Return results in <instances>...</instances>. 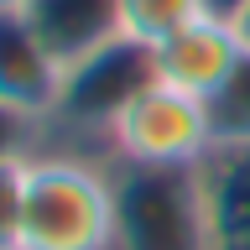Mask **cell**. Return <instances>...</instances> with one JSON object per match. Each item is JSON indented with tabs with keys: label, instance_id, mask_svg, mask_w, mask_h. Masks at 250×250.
Listing matches in <instances>:
<instances>
[{
	"label": "cell",
	"instance_id": "15",
	"mask_svg": "<svg viewBox=\"0 0 250 250\" xmlns=\"http://www.w3.org/2000/svg\"><path fill=\"white\" fill-rule=\"evenodd\" d=\"M5 5H26V0H0V11H5Z\"/></svg>",
	"mask_w": 250,
	"mask_h": 250
},
{
	"label": "cell",
	"instance_id": "1",
	"mask_svg": "<svg viewBox=\"0 0 250 250\" xmlns=\"http://www.w3.org/2000/svg\"><path fill=\"white\" fill-rule=\"evenodd\" d=\"M21 250H115V177L104 156H31Z\"/></svg>",
	"mask_w": 250,
	"mask_h": 250
},
{
	"label": "cell",
	"instance_id": "5",
	"mask_svg": "<svg viewBox=\"0 0 250 250\" xmlns=\"http://www.w3.org/2000/svg\"><path fill=\"white\" fill-rule=\"evenodd\" d=\"M62 73L68 62L47 47L26 5H5L0 11V99L47 125L62 94Z\"/></svg>",
	"mask_w": 250,
	"mask_h": 250
},
{
	"label": "cell",
	"instance_id": "6",
	"mask_svg": "<svg viewBox=\"0 0 250 250\" xmlns=\"http://www.w3.org/2000/svg\"><path fill=\"white\" fill-rule=\"evenodd\" d=\"M156 52V78L172 83V89L193 94V99H208V94L229 78V68L245 58V42L234 21H219V16H198L188 21L177 37H167Z\"/></svg>",
	"mask_w": 250,
	"mask_h": 250
},
{
	"label": "cell",
	"instance_id": "8",
	"mask_svg": "<svg viewBox=\"0 0 250 250\" xmlns=\"http://www.w3.org/2000/svg\"><path fill=\"white\" fill-rule=\"evenodd\" d=\"M198 172L214 250H250V151H214Z\"/></svg>",
	"mask_w": 250,
	"mask_h": 250
},
{
	"label": "cell",
	"instance_id": "9",
	"mask_svg": "<svg viewBox=\"0 0 250 250\" xmlns=\"http://www.w3.org/2000/svg\"><path fill=\"white\" fill-rule=\"evenodd\" d=\"M203 104H208L214 151H250V52L229 68V78Z\"/></svg>",
	"mask_w": 250,
	"mask_h": 250
},
{
	"label": "cell",
	"instance_id": "10",
	"mask_svg": "<svg viewBox=\"0 0 250 250\" xmlns=\"http://www.w3.org/2000/svg\"><path fill=\"white\" fill-rule=\"evenodd\" d=\"M198 16H203L198 0H120V31L146 47H162Z\"/></svg>",
	"mask_w": 250,
	"mask_h": 250
},
{
	"label": "cell",
	"instance_id": "14",
	"mask_svg": "<svg viewBox=\"0 0 250 250\" xmlns=\"http://www.w3.org/2000/svg\"><path fill=\"white\" fill-rule=\"evenodd\" d=\"M234 31H240V42H245V52H250V5H245V16L234 21Z\"/></svg>",
	"mask_w": 250,
	"mask_h": 250
},
{
	"label": "cell",
	"instance_id": "11",
	"mask_svg": "<svg viewBox=\"0 0 250 250\" xmlns=\"http://www.w3.org/2000/svg\"><path fill=\"white\" fill-rule=\"evenodd\" d=\"M26 177H31V156H11V162H0V250H21Z\"/></svg>",
	"mask_w": 250,
	"mask_h": 250
},
{
	"label": "cell",
	"instance_id": "2",
	"mask_svg": "<svg viewBox=\"0 0 250 250\" xmlns=\"http://www.w3.org/2000/svg\"><path fill=\"white\" fill-rule=\"evenodd\" d=\"M115 177V250H214L198 167L109 162Z\"/></svg>",
	"mask_w": 250,
	"mask_h": 250
},
{
	"label": "cell",
	"instance_id": "7",
	"mask_svg": "<svg viewBox=\"0 0 250 250\" xmlns=\"http://www.w3.org/2000/svg\"><path fill=\"white\" fill-rule=\"evenodd\" d=\"M26 16L62 62L120 37V0H26Z\"/></svg>",
	"mask_w": 250,
	"mask_h": 250
},
{
	"label": "cell",
	"instance_id": "13",
	"mask_svg": "<svg viewBox=\"0 0 250 250\" xmlns=\"http://www.w3.org/2000/svg\"><path fill=\"white\" fill-rule=\"evenodd\" d=\"M198 5H203V16H219V21H240L250 0H198Z\"/></svg>",
	"mask_w": 250,
	"mask_h": 250
},
{
	"label": "cell",
	"instance_id": "4",
	"mask_svg": "<svg viewBox=\"0 0 250 250\" xmlns=\"http://www.w3.org/2000/svg\"><path fill=\"white\" fill-rule=\"evenodd\" d=\"M214 156L208 104L193 94L172 89L156 78L141 89L125 115L109 130V162H136V167H203Z\"/></svg>",
	"mask_w": 250,
	"mask_h": 250
},
{
	"label": "cell",
	"instance_id": "3",
	"mask_svg": "<svg viewBox=\"0 0 250 250\" xmlns=\"http://www.w3.org/2000/svg\"><path fill=\"white\" fill-rule=\"evenodd\" d=\"M151 83H156V52L120 31L104 47H94V52L68 62L62 94H58V109H52L47 130H68L73 136V151L89 146V141H99V151L109 162V130H115V120Z\"/></svg>",
	"mask_w": 250,
	"mask_h": 250
},
{
	"label": "cell",
	"instance_id": "12",
	"mask_svg": "<svg viewBox=\"0 0 250 250\" xmlns=\"http://www.w3.org/2000/svg\"><path fill=\"white\" fill-rule=\"evenodd\" d=\"M42 120H31L26 109H16L0 99V162H11V156H37L42 151Z\"/></svg>",
	"mask_w": 250,
	"mask_h": 250
}]
</instances>
